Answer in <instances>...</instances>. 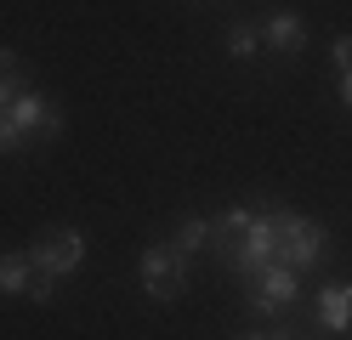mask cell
Listing matches in <instances>:
<instances>
[{"instance_id":"30bf717a","label":"cell","mask_w":352,"mask_h":340,"mask_svg":"<svg viewBox=\"0 0 352 340\" xmlns=\"http://www.w3.org/2000/svg\"><path fill=\"white\" fill-rule=\"evenodd\" d=\"M29 284H34V267H29V256H0V295H29Z\"/></svg>"},{"instance_id":"8992f818","label":"cell","mask_w":352,"mask_h":340,"mask_svg":"<svg viewBox=\"0 0 352 340\" xmlns=\"http://www.w3.org/2000/svg\"><path fill=\"white\" fill-rule=\"evenodd\" d=\"M256 29H261V45L278 52V57H301V52H307V17L290 12V6H284V12H267Z\"/></svg>"},{"instance_id":"5bb4252c","label":"cell","mask_w":352,"mask_h":340,"mask_svg":"<svg viewBox=\"0 0 352 340\" xmlns=\"http://www.w3.org/2000/svg\"><path fill=\"white\" fill-rule=\"evenodd\" d=\"M336 91H341V102L352 108V68H341V80H336Z\"/></svg>"},{"instance_id":"9a60e30c","label":"cell","mask_w":352,"mask_h":340,"mask_svg":"<svg viewBox=\"0 0 352 340\" xmlns=\"http://www.w3.org/2000/svg\"><path fill=\"white\" fill-rule=\"evenodd\" d=\"M239 340H290V329H278V335H267V329H256V335H239Z\"/></svg>"},{"instance_id":"277c9868","label":"cell","mask_w":352,"mask_h":340,"mask_svg":"<svg viewBox=\"0 0 352 340\" xmlns=\"http://www.w3.org/2000/svg\"><path fill=\"white\" fill-rule=\"evenodd\" d=\"M301 301V272L296 267H261V272H250L245 278V312H256V317H267V312H290Z\"/></svg>"},{"instance_id":"52a82bcc","label":"cell","mask_w":352,"mask_h":340,"mask_svg":"<svg viewBox=\"0 0 352 340\" xmlns=\"http://www.w3.org/2000/svg\"><path fill=\"white\" fill-rule=\"evenodd\" d=\"M313 324L324 335H352V284H318L313 289Z\"/></svg>"},{"instance_id":"9c48e42d","label":"cell","mask_w":352,"mask_h":340,"mask_svg":"<svg viewBox=\"0 0 352 340\" xmlns=\"http://www.w3.org/2000/svg\"><path fill=\"white\" fill-rule=\"evenodd\" d=\"M222 52H228L233 63H250V57L261 52V29H256V23H245V17H233L228 29H222Z\"/></svg>"},{"instance_id":"7a4b0ae2","label":"cell","mask_w":352,"mask_h":340,"mask_svg":"<svg viewBox=\"0 0 352 340\" xmlns=\"http://www.w3.org/2000/svg\"><path fill=\"white\" fill-rule=\"evenodd\" d=\"M23 256H29V267L40 272V278H57L63 284V278H74L80 261H85V233H80V227H46Z\"/></svg>"},{"instance_id":"8fae6325","label":"cell","mask_w":352,"mask_h":340,"mask_svg":"<svg viewBox=\"0 0 352 340\" xmlns=\"http://www.w3.org/2000/svg\"><path fill=\"white\" fill-rule=\"evenodd\" d=\"M250 221H256V210H250V204H228V210L216 216V238H239ZM216 238H210V244H216Z\"/></svg>"},{"instance_id":"5b68a950","label":"cell","mask_w":352,"mask_h":340,"mask_svg":"<svg viewBox=\"0 0 352 340\" xmlns=\"http://www.w3.org/2000/svg\"><path fill=\"white\" fill-rule=\"evenodd\" d=\"M12 125L23 131V142H57L63 136V108L52 97H40V91H23V97H12Z\"/></svg>"},{"instance_id":"ba28073f","label":"cell","mask_w":352,"mask_h":340,"mask_svg":"<svg viewBox=\"0 0 352 340\" xmlns=\"http://www.w3.org/2000/svg\"><path fill=\"white\" fill-rule=\"evenodd\" d=\"M210 238H216V221H210V216H182V221H176V233H170V244L182 249V256L210 249Z\"/></svg>"},{"instance_id":"3957f363","label":"cell","mask_w":352,"mask_h":340,"mask_svg":"<svg viewBox=\"0 0 352 340\" xmlns=\"http://www.w3.org/2000/svg\"><path fill=\"white\" fill-rule=\"evenodd\" d=\"M137 278H142L148 301H176L188 289V256L176 244H148L142 261H137Z\"/></svg>"},{"instance_id":"2e32d148","label":"cell","mask_w":352,"mask_h":340,"mask_svg":"<svg viewBox=\"0 0 352 340\" xmlns=\"http://www.w3.org/2000/svg\"><path fill=\"white\" fill-rule=\"evenodd\" d=\"M290 340H318V335H290Z\"/></svg>"},{"instance_id":"4fadbf2b","label":"cell","mask_w":352,"mask_h":340,"mask_svg":"<svg viewBox=\"0 0 352 340\" xmlns=\"http://www.w3.org/2000/svg\"><path fill=\"white\" fill-rule=\"evenodd\" d=\"M329 57H336V68H352V34H336V40H329Z\"/></svg>"},{"instance_id":"6da1fadb","label":"cell","mask_w":352,"mask_h":340,"mask_svg":"<svg viewBox=\"0 0 352 340\" xmlns=\"http://www.w3.org/2000/svg\"><path fill=\"white\" fill-rule=\"evenodd\" d=\"M329 256V227L301 216V210H284V227H278V267H296V272H313L324 267Z\"/></svg>"},{"instance_id":"7c38bea8","label":"cell","mask_w":352,"mask_h":340,"mask_svg":"<svg viewBox=\"0 0 352 340\" xmlns=\"http://www.w3.org/2000/svg\"><path fill=\"white\" fill-rule=\"evenodd\" d=\"M17 148H23V131H17V125H12V113L0 108V153H17Z\"/></svg>"}]
</instances>
